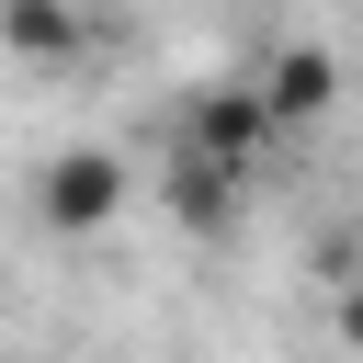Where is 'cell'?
<instances>
[{
    "mask_svg": "<svg viewBox=\"0 0 363 363\" xmlns=\"http://www.w3.org/2000/svg\"><path fill=\"white\" fill-rule=\"evenodd\" d=\"M125 193H136V182H125V159H113V147H57V159L34 170V216H45L57 238L113 227V216H125Z\"/></svg>",
    "mask_w": 363,
    "mask_h": 363,
    "instance_id": "obj_1",
    "label": "cell"
},
{
    "mask_svg": "<svg viewBox=\"0 0 363 363\" xmlns=\"http://www.w3.org/2000/svg\"><path fill=\"white\" fill-rule=\"evenodd\" d=\"M238 182H250L238 159H216V147H193V136L170 147V216H182L193 238H227V227H238Z\"/></svg>",
    "mask_w": 363,
    "mask_h": 363,
    "instance_id": "obj_2",
    "label": "cell"
},
{
    "mask_svg": "<svg viewBox=\"0 0 363 363\" xmlns=\"http://www.w3.org/2000/svg\"><path fill=\"white\" fill-rule=\"evenodd\" d=\"M182 136L250 170V159H261V147H272L284 125H272V102H261V79H227V91H204V102H193V125H182Z\"/></svg>",
    "mask_w": 363,
    "mask_h": 363,
    "instance_id": "obj_3",
    "label": "cell"
},
{
    "mask_svg": "<svg viewBox=\"0 0 363 363\" xmlns=\"http://www.w3.org/2000/svg\"><path fill=\"white\" fill-rule=\"evenodd\" d=\"M261 102H272V125H318L340 102V57L329 45H272L261 57Z\"/></svg>",
    "mask_w": 363,
    "mask_h": 363,
    "instance_id": "obj_4",
    "label": "cell"
},
{
    "mask_svg": "<svg viewBox=\"0 0 363 363\" xmlns=\"http://www.w3.org/2000/svg\"><path fill=\"white\" fill-rule=\"evenodd\" d=\"M0 45L23 68H57V57L91 45V0H0Z\"/></svg>",
    "mask_w": 363,
    "mask_h": 363,
    "instance_id": "obj_5",
    "label": "cell"
},
{
    "mask_svg": "<svg viewBox=\"0 0 363 363\" xmlns=\"http://www.w3.org/2000/svg\"><path fill=\"white\" fill-rule=\"evenodd\" d=\"M329 329H340V352L363 363V272H340V295H329Z\"/></svg>",
    "mask_w": 363,
    "mask_h": 363,
    "instance_id": "obj_6",
    "label": "cell"
}]
</instances>
